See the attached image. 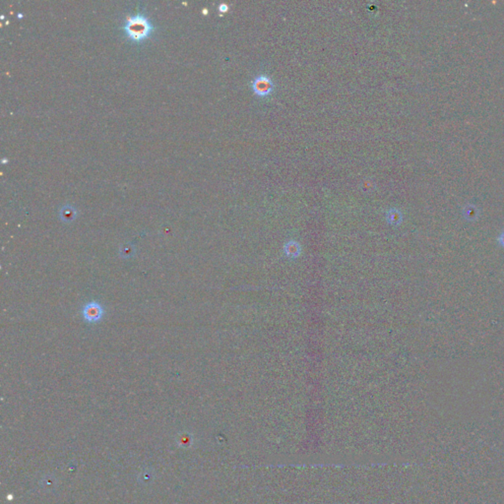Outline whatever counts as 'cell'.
<instances>
[{
	"label": "cell",
	"instance_id": "obj_1",
	"mask_svg": "<svg viewBox=\"0 0 504 504\" xmlns=\"http://www.w3.org/2000/svg\"><path fill=\"white\" fill-rule=\"evenodd\" d=\"M152 27L147 18L143 15H135L127 19L124 30L128 37L133 40H141L146 38Z\"/></svg>",
	"mask_w": 504,
	"mask_h": 504
},
{
	"label": "cell",
	"instance_id": "obj_2",
	"mask_svg": "<svg viewBox=\"0 0 504 504\" xmlns=\"http://www.w3.org/2000/svg\"><path fill=\"white\" fill-rule=\"evenodd\" d=\"M252 90L257 97L266 98L274 91V81L266 74H260L254 78L251 83Z\"/></svg>",
	"mask_w": 504,
	"mask_h": 504
},
{
	"label": "cell",
	"instance_id": "obj_3",
	"mask_svg": "<svg viewBox=\"0 0 504 504\" xmlns=\"http://www.w3.org/2000/svg\"><path fill=\"white\" fill-rule=\"evenodd\" d=\"M83 314H84V318L88 322H96L99 319H101V317L103 315V309L99 304H96V303L88 304L84 308Z\"/></svg>",
	"mask_w": 504,
	"mask_h": 504
},
{
	"label": "cell",
	"instance_id": "obj_4",
	"mask_svg": "<svg viewBox=\"0 0 504 504\" xmlns=\"http://www.w3.org/2000/svg\"><path fill=\"white\" fill-rule=\"evenodd\" d=\"M386 218H387V221L392 224V225H400L402 220H403V215L402 213L396 209V208H392L390 209L386 214Z\"/></svg>",
	"mask_w": 504,
	"mask_h": 504
},
{
	"label": "cell",
	"instance_id": "obj_5",
	"mask_svg": "<svg viewBox=\"0 0 504 504\" xmlns=\"http://www.w3.org/2000/svg\"><path fill=\"white\" fill-rule=\"evenodd\" d=\"M464 218L468 221H475L478 218L479 211L474 205H468L463 210Z\"/></svg>",
	"mask_w": 504,
	"mask_h": 504
},
{
	"label": "cell",
	"instance_id": "obj_6",
	"mask_svg": "<svg viewBox=\"0 0 504 504\" xmlns=\"http://www.w3.org/2000/svg\"><path fill=\"white\" fill-rule=\"evenodd\" d=\"M61 215H62V218H63L65 221H70V220H72V219L74 218V216H75V212H74V210H73L72 208H70V207H65V208L62 210Z\"/></svg>",
	"mask_w": 504,
	"mask_h": 504
},
{
	"label": "cell",
	"instance_id": "obj_7",
	"mask_svg": "<svg viewBox=\"0 0 504 504\" xmlns=\"http://www.w3.org/2000/svg\"><path fill=\"white\" fill-rule=\"evenodd\" d=\"M498 242L500 243V245H501L502 247H504V231L503 233H501L500 235H499V237H498Z\"/></svg>",
	"mask_w": 504,
	"mask_h": 504
},
{
	"label": "cell",
	"instance_id": "obj_8",
	"mask_svg": "<svg viewBox=\"0 0 504 504\" xmlns=\"http://www.w3.org/2000/svg\"><path fill=\"white\" fill-rule=\"evenodd\" d=\"M220 10H221V11H227V10H228V6H227L226 4H222V5L220 6Z\"/></svg>",
	"mask_w": 504,
	"mask_h": 504
}]
</instances>
